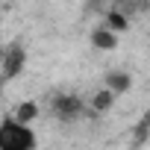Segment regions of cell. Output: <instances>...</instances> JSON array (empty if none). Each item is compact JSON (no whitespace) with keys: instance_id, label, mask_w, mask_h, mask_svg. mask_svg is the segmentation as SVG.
Segmentation results:
<instances>
[{"instance_id":"1","label":"cell","mask_w":150,"mask_h":150,"mask_svg":"<svg viewBox=\"0 0 150 150\" xmlns=\"http://www.w3.org/2000/svg\"><path fill=\"white\" fill-rule=\"evenodd\" d=\"M35 144L38 138L27 121H18L15 115L0 121V150H33Z\"/></svg>"},{"instance_id":"2","label":"cell","mask_w":150,"mask_h":150,"mask_svg":"<svg viewBox=\"0 0 150 150\" xmlns=\"http://www.w3.org/2000/svg\"><path fill=\"white\" fill-rule=\"evenodd\" d=\"M24 65H27V50H24V44H9L3 53H0V80H15L18 74L24 71Z\"/></svg>"},{"instance_id":"3","label":"cell","mask_w":150,"mask_h":150,"mask_svg":"<svg viewBox=\"0 0 150 150\" xmlns=\"http://www.w3.org/2000/svg\"><path fill=\"white\" fill-rule=\"evenodd\" d=\"M88 112V103H83L80 97H74V94H62V97H56V103H53V115L59 118V121H77V118H83Z\"/></svg>"},{"instance_id":"4","label":"cell","mask_w":150,"mask_h":150,"mask_svg":"<svg viewBox=\"0 0 150 150\" xmlns=\"http://www.w3.org/2000/svg\"><path fill=\"white\" fill-rule=\"evenodd\" d=\"M115 97H118V94H115L112 88H106V86H103V88H100V91L88 100V112H106V109H112Z\"/></svg>"},{"instance_id":"5","label":"cell","mask_w":150,"mask_h":150,"mask_svg":"<svg viewBox=\"0 0 150 150\" xmlns=\"http://www.w3.org/2000/svg\"><path fill=\"white\" fill-rule=\"evenodd\" d=\"M91 44H94L97 50H115L118 35H115V30H112V33H109V30H94V33H91Z\"/></svg>"},{"instance_id":"6","label":"cell","mask_w":150,"mask_h":150,"mask_svg":"<svg viewBox=\"0 0 150 150\" xmlns=\"http://www.w3.org/2000/svg\"><path fill=\"white\" fill-rule=\"evenodd\" d=\"M106 88H112L115 94H121V91L129 88V77H127L124 71H115V74H109V77H106Z\"/></svg>"},{"instance_id":"7","label":"cell","mask_w":150,"mask_h":150,"mask_svg":"<svg viewBox=\"0 0 150 150\" xmlns=\"http://www.w3.org/2000/svg\"><path fill=\"white\" fill-rule=\"evenodd\" d=\"M35 112H38V106H35V103H24V106H21V109L15 112V118H18V121H27V124H30V121L35 118Z\"/></svg>"},{"instance_id":"8","label":"cell","mask_w":150,"mask_h":150,"mask_svg":"<svg viewBox=\"0 0 150 150\" xmlns=\"http://www.w3.org/2000/svg\"><path fill=\"white\" fill-rule=\"evenodd\" d=\"M0 121H3V118H0Z\"/></svg>"}]
</instances>
